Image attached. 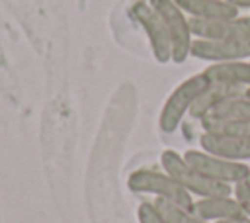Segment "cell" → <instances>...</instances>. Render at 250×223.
<instances>
[{
    "instance_id": "cell-11",
    "label": "cell",
    "mask_w": 250,
    "mask_h": 223,
    "mask_svg": "<svg viewBox=\"0 0 250 223\" xmlns=\"http://www.w3.org/2000/svg\"><path fill=\"white\" fill-rule=\"evenodd\" d=\"M203 72L209 76L211 82L250 90V59L248 61H230V63H217L207 65Z\"/></svg>"
},
{
    "instance_id": "cell-2",
    "label": "cell",
    "mask_w": 250,
    "mask_h": 223,
    "mask_svg": "<svg viewBox=\"0 0 250 223\" xmlns=\"http://www.w3.org/2000/svg\"><path fill=\"white\" fill-rule=\"evenodd\" d=\"M160 166L166 170L186 192H189L195 200L197 198H211V196H230L232 186L211 180L197 172L186 158L174 149H164L160 155Z\"/></svg>"
},
{
    "instance_id": "cell-9",
    "label": "cell",
    "mask_w": 250,
    "mask_h": 223,
    "mask_svg": "<svg viewBox=\"0 0 250 223\" xmlns=\"http://www.w3.org/2000/svg\"><path fill=\"white\" fill-rule=\"evenodd\" d=\"M199 149L232 160V162H248L250 160V137H236V135H219V133H205L199 135Z\"/></svg>"
},
{
    "instance_id": "cell-4",
    "label": "cell",
    "mask_w": 250,
    "mask_h": 223,
    "mask_svg": "<svg viewBox=\"0 0 250 223\" xmlns=\"http://www.w3.org/2000/svg\"><path fill=\"white\" fill-rule=\"evenodd\" d=\"M129 14H131L133 22L143 29L152 57L162 65L172 63V59H174L172 41H170L168 29L164 25V20L158 14V10L152 6V2L150 0H137L131 6Z\"/></svg>"
},
{
    "instance_id": "cell-17",
    "label": "cell",
    "mask_w": 250,
    "mask_h": 223,
    "mask_svg": "<svg viewBox=\"0 0 250 223\" xmlns=\"http://www.w3.org/2000/svg\"><path fill=\"white\" fill-rule=\"evenodd\" d=\"M137 219L139 223H166L160 213L154 209L152 201H141L139 207H137Z\"/></svg>"
},
{
    "instance_id": "cell-21",
    "label": "cell",
    "mask_w": 250,
    "mask_h": 223,
    "mask_svg": "<svg viewBox=\"0 0 250 223\" xmlns=\"http://www.w3.org/2000/svg\"><path fill=\"white\" fill-rule=\"evenodd\" d=\"M248 180H250V178H248Z\"/></svg>"
},
{
    "instance_id": "cell-12",
    "label": "cell",
    "mask_w": 250,
    "mask_h": 223,
    "mask_svg": "<svg viewBox=\"0 0 250 223\" xmlns=\"http://www.w3.org/2000/svg\"><path fill=\"white\" fill-rule=\"evenodd\" d=\"M176 4L188 14V18H197V20L234 18L242 14L229 0H176Z\"/></svg>"
},
{
    "instance_id": "cell-16",
    "label": "cell",
    "mask_w": 250,
    "mask_h": 223,
    "mask_svg": "<svg viewBox=\"0 0 250 223\" xmlns=\"http://www.w3.org/2000/svg\"><path fill=\"white\" fill-rule=\"evenodd\" d=\"M232 196L238 201V205L242 207V213L246 217H250V180L236 182L232 186Z\"/></svg>"
},
{
    "instance_id": "cell-3",
    "label": "cell",
    "mask_w": 250,
    "mask_h": 223,
    "mask_svg": "<svg viewBox=\"0 0 250 223\" xmlns=\"http://www.w3.org/2000/svg\"><path fill=\"white\" fill-rule=\"evenodd\" d=\"M127 186L131 192L137 194H148L152 198H162L170 200L174 203H180L188 209H193L195 198L186 192L166 170H156V168H137L129 174Z\"/></svg>"
},
{
    "instance_id": "cell-18",
    "label": "cell",
    "mask_w": 250,
    "mask_h": 223,
    "mask_svg": "<svg viewBox=\"0 0 250 223\" xmlns=\"http://www.w3.org/2000/svg\"><path fill=\"white\" fill-rule=\"evenodd\" d=\"M234 8H238L240 12H248L250 14V0H229Z\"/></svg>"
},
{
    "instance_id": "cell-8",
    "label": "cell",
    "mask_w": 250,
    "mask_h": 223,
    "mask_svg": "<svg viewBox=\"0 0 250 223\" xmlns=\"http://www.w3.org/2000/svg\"><path fill=\"white\" fill-rule=\"evenodd\" d=\"M189 27L193 39L223 41V39L250 37V14H240L234 18H215V20L189 18Z\"/></svg>"
},
{
    "instance_id": "cell-15",
    "label": "cell",
    "mask_w": 250,
    "mask_h": 223,
    "mask_svg": "<svg viewBox=\"0 0 250 223\" xmlns=\"http://www.w3.org/2000/svg\"><path fill=\"white\" fill-rule=\"evenodd\" d=\"M199 125H201V131H205V133L250 137V121H236V119H201Z\"/></svg>"
},
{
    "instance_id": "cell-19",
    "label": "cell",
    "mask_w": 250,
    "mask_h": 223,
    "mask_svg": "<svg viewBox=\"0 0 250 223\" xmlns=\"http://www.w3.org/2000/svg\"><path fill=\"white\" fill-rule=\"evenodd\" d=\"M219 223H250V217H246V215H240V217H234V219H227V221H219Z\"/></svg>"
},
{
    "instance_id": "cell-7",
    "label": "cell",
    "mask_w": 250,
    "mask_h": 223,
    "mask_svg": "<svg viewBox=\"0 0 250 223\" xmlns=\"http://www.w3.org/2000/svg\"><path fill=\"white\" fill-rule=\"evenodd\" d=\"M189 57L197 61H205L207 65L248 61L250 59V37H236V39H223V41L193 39Z\"/></svg>"
},
{
    "instance_id": "cell-6",
    "label": "cell",
    "mask_w": 250,
    "mask_h": 223,
    "mask_svg": "<svg viewBox=\"0 0 250 223\" xmlns=\"http://www.w3.org/2000/svg\"><path fill=\"white\" fill-rule=\"evenodd\" d=\"M182 155L197 172H201L211 180L234 186L236 182L250 178V166L246 162H232V160L215 156L203 149H188Z\"/></svg>"
},
{
    "instance_id": "cell-5",
    "label": "cell",
    "mask_w": 250,
    "mask_h": 223,
    "mask_svg": "<svg viewBox=\"0 0 250 223\" xmlns=\"http://www.w3.org/2000/svg\"><path fill=\"white\" fill-rule=\"evenodd\" d=\"M150 2L162 16L164 25L168 29V35L172 41V51H174L172 63L180 65L184 61H188L191 55V45H193V33L189 27L188 14L176 4V0H150Z\"/></svg>"
},
{
    "instance_id": "cell-13",
    "label": "cell",
    "mask_w": 250,
    "mask_h": 223,
    "mask_svg": "<svg viewBox=\"0 0 250 223\" xmlns=\"http://www.w3.org/2000/svg\"><path fill=\"white\" fill-rule=\"evenodd\" d=\"M203 119H236V121H250V92L234 94L221 104H217Z\"/></svg>"
},
{
    "instance_id": "cell-14",
    "label": "cell",
    "mask_w": 250,
    "mask_h": 223,
    "mask_svg": "<svg viewBox=\"0 0 250 223\" xmlns=\"http://www.w3.org/2000/svg\"><path fill=\"white\" fill-rule=\"evenodd\" d=\"M154 209L160 213V217L166 223H205L203 219H199L193 209H188L180 203H174L170 200H162V198H152L150 200Z\"/></svg>"
},
{
    "instance_id": "cell-20",
    "label": "cell",
    "mask_w": 250,
    "mask_h": 223,
    "mask_svg": "<svg viewBox=\"0 0 250 223\" xmlns=\"http://www.w3.org/2000/svg\"><path fill=\"white\" fill-rule=\"evenodd\" d=\"M248 92H250V90H248Z\"/></svg>"
},
{
    "instance_id": "cell-1",
    "label": "cell",
    "mask_w": 250,
    "mask_h": 223,
    "mask_svg": "<svg viewBox=\"0 0 250 223\" xmlns=\"http://www.w3.org/2000/svg\"><path fill=\"white\" fill-rule=\"evenodd\" d=\"M211 86L209 76L201 70L197 74H189L188 78H184L178 86H174V90L168 94V98L164 100L160 113H158V127L164 133H174L184 117L189 115V110L193 106V102Z\"/></svg>"
},
{
    "instance_id": "cell-10",
    "label": "cell",
    "mask_w": 250,
    "mask_h": 223,
    "mask_svg": "<svg viewBox=\"0 0 250 223\" xmlns=\"http://www.w3.org/2000/svg\"><path fill=\"white\" fill-rule=\"evenodd\" d=\"M193 213L203 219L205 223H219L227 219H234L244 215L242 207L234 200V196H211V198H197L193 201Z\"/></svg>"
}]
</instances>
